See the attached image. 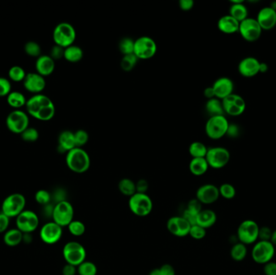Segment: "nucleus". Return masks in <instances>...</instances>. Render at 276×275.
<instances>
[{
	"instance_id": "obj_24",
	"label": "nucleus",
	"mask_w": 276,
	"mask_h": 275,
	"mask_svg": "<svg viewBox=\"0 0 276 275\" xmlns=\"http://www.w3.org/2000/svg\"><path fill=\"white\" fill-rule=\"evenodd\" d=\"M55 61L49 55H42L36 59V73L41 76H49L55 71Z\"/></svg>"
},
{
	"instance_id": "obj_52",
	"label": "nucleus",
	"mask_w": 276,
	"mask_h": 275,
	"mask_svg": "<svg viewBox=\"0 0 276 275\" xmlns=\"http://www.w3.org/2000/svg\"><path fill=\"white\" fill-rule=\"evenodd\" d=\"M10 219L5 214L0 212V233H4L8 230L9 227Z\"/></svg>"
},
{
	"instance_id": "obj_61",
	"label": "nucleus",
	"mask_w": 276,
	"mask_h": 275,
	"mask_svg": "<svg viewBox=\"0 0 276 275\" xmlns=\"http://www.w3.org/2000/svg\"><path fill=\"white\" fill-rule=\"evenodd\" d=\"M32 233H25L23 237V241L25 243L29 244L32 241Z\"/></svg>"
},
{
	"instance_id": "obj_14",
	"label": "nucleus",
	"mask_w": 276,
	"mask_h": 275,
	"mask_svg": "<svg viewBox=\"0 0 276 275\" xmlns=\"http://www.w3.org/2000/svg\"><path fill=\"white\" fill-rule=\"evenodd\" d=\"M238 32H240L241 36L245 41L254 42L260 38L263 29L256 19L248 17L241 22Z\"/></svg>"
},
{
	"instance_id": "obj_64",
	"label": "nucleus",
	"mask_w": 276,
	"mask_h": 275,
	"mask_svg": "<svg viewBox=\"0 0 276 275\" xmlns=\"http://www.w3.org/2000/svg\"><path fill=\"white\" fill-rule=\"evenodd\" d=\"M162 275L161 272H160V270L159 268L154 269L150 271V275Z\"/></svg>"
},
{
	"instance_id": "obj_33",
	"label": "nucleus",
	"mask_w": 276,
	"mask_h": 275,
	"mask_svg": "<svg viewBox=\"0 0 276 275\" xmlns=\"http://www.w3.org/2000/svg\"><path fill=\"white\" fill-rule=\"evenodd\" d=\"M118 189L120 193L129 198L137 193L136 182L130 178H122L118 183Z\"/></svg>"
},
{
	"instance_id": "obj_51",
	"label": "nucleus",
	"mask_w": 276,
	"mask_h": 275,
	"mask_svg": "<svg viewBox=\"0 0 276 275\" xmlns=\"http://www.w3.org/2000/svg\"><path fill=\"white\" fill-rule=\"evenodd\" d=\"M64 50L65 49L62 48L61 46L55 45L50 51V57H52L53 59L58 60L61 59V57H64Z\"/></svg>"
},
{
	"instance_id": "obj_29",
	"label": "nucleus",
	"mask_w": 276,
	"mask_h": 275,
	"mask_svg": "<svg viewBox=\"0 0 276 275\" xmlns=\"http://www.w3.org/2000/svg\"><path fill=\"white\" fill-rule=\"evenodd\" d=\"M24 233L18 228H11L4 232L3 242L9 247H16L23 242Z\"/></svg>"
},
{
	"instance_id": "obj_37",
	"label": "nucleus",
	"mask_w": 276,
	"mask_h": 275,
	"mask_svg": "<svg viewBox=\"0 0 276 275\" xmlns=\"http://www.w3.org/2000/svg\"><path fill=\"white\" fill-rule=\"evenodd\" d=\"M79 275H97V266L93 262L84 261L80 266H77Z\"/></svg>"
},
{
	"instance_id": "obj_34",
	"label": "nucleus",
	"mask_w": 276,
	"mask_h": 275,
	"mask_svg": "<svg viewBox=\"0 0 276 275\" xmlns=\"http://www.w3.org/2000/svg\"><path fill=\"white\" fill-rule=\"evenodd\" d=\"M7 102L13 108H21L26 105L27 100L23 94L18 91H12L7 96Z\"/></svg>"
},
{
	"instance_id": "obj_4",
	"label": "nucleus",
	"mask_w": 276,
	"mask_h": 275,
	"mask_svg": "<svg viewBox=\"0 0 276 275\" xmlns=\"http://www.w3.org/2000/svg\"><path fill=\"white\" fill-rule=\"evenodd\" d=\"M129 207L134 215L145 217L150 215L153 210V201L147 194H134L129 200Z\"/></svg>"
},
{
	"instance_id": "obj_48",
	"label": "nucleus",
	"mask_w": 276,
	"mask_h": 275,
	"mask_svg": "<svg viewBox=\"0 0 276 275\" xmlns=\"http://www.w3.org/2000/svg\"><path fill=\"white\" fill-rule=\"evenodd\" d=\"M12 85L9 80L0 77V97L7 96L12 92Z\"/></svg>"
},
{
	"instance_id": "obj_63",
	"label": "nucleus",
	"mask_w": 276,
	"mask_h": 275,
	"mask_svg": "<svg viewBox=\"0 0 276 275\" xmlns=\"http://www.w3.org/2000/svg\"><path fill=\"white\" fill-rule=\"evenodd\" d=\"M271 242L274 245L275 247L276 246V229L272 232V238H271Z\"/></svg>"
},
{
	"instance_id": "obj_35",
	"label": "nucleus",
	"mask_w": 276,
	"mask_h": 275,
	"mask_svg": "<svg viewBox=\"0 0 276 275\" xmlns=\"http://www.w3.org/2000/svg\"><path fill=\"white\" fill-rule=\"evenodd\" d=\"M208 149L200 141H194L189 146V153L193 158L206 157Z\"/></svg>"
},
{
	"instance_id": "obj_10",
	"label": "nucleus",
	"mask_w": 276,
	"mask_h": 275,
	"mask_svg": "<svg viewBox=\"0 0 276 275\" xmlns=\"http://www.w3.org/2000/svg\"><path fill=\"white\" fill-rule=\"evenodd\" d=\"M158 46L154 39L147 36H143L135 40L134 54L138 60L150 59L156 54Z\"/></svg>"
},
{
	"instance_id": "obj_18",
	"label": "nucleus",
	"mask_w": 276,
	"mask_h": 275,
	"mask_svg": "<svg viewBox=\"0 0 276 275\" xmlns=\"http://www.w3.org/2000/svg\"><path fill=\"white\" fill-rule=\"evenodd\" d=\"M220 197L219 188L213 184H204L196 191V199L202 204H212Z\"/></svg>"
},
{
	"instance_id": "obj_40",
	"label": "nucleus",
	"mask_w": 276,
	"mask_h": 275,
	"mask_svg": "<svg viewBox=\"0 0 276 275\" xmlns=\"http://www.w3.org/2000/svg\"><path fill=\"white\" fill-rule=\"evenodd\" d=\"M69 232L75 237H81L86 232V226L82 221H74L67 226Z\"/></svg>"
},
{
	"instance_id": "obj_9",
	"label": "nucleus",
	"mask_w": 276,
	"mask_h": 275,
	"mask_svg": "<svg viewBox=\"0 0 276 275\" xmlns=\"http://www.w3.org/2000/svg\"><path fill=\"white\" fill-rule=\"evenodd\" d=\"M276 253V247L271 241H258L252 249L251 256L253 262L265 265L271 262Z\"/></svg>"
},
{
	"instance_id": "obj_53",
	"label": "nucleus",
	"mask_w": 276,
	"mask_h": 275,
	"mask_svg": "<svg viewBox=\"0 0 276 275\" xmlns=\"http://www.w3.org/2000/svg\"><path fill=\"white\" fill-rule=\"evenodd\" d=\"M226 135L231 138H237L240 135V127L234 124L229 125L228 130H227Z\"/></svg>"
},
{
	"instance_id": "obj_62",
	"label": "nucleus",
	"mask_w": 276,
	"mask_h": 275,
	"mask_svg": "<svg viewBox=\"0 0 276 275\" xmlns=\"http://www.w3.org/2000/svg\"><path fill=\"white\" fill-rule=\"evenodd\" d=\"M268 71V66L267 64L260 62V66H259V73H266Z\"/></svg>"
},
{
	"instance_id": "obj_6",
	"label": "nucleus",
	"mask_w": 276,
	"mask_h": 275,
	"mask_svg": "<svg viewBox=\"0 0 276 275\" xmlns=\"http://www.w3.org/2000/svg\"><path fill=\"white\" fill-rule=\"evenodd\" d=\"M75 210L67 200L57 202L53 210V221L61 227H67L74 221Z\"/></svg>"
},
{
	"instance_id": "obj_57",
	"label": "nucleus",
	"mask_w": 276,
	"mask_h": 275,
	"mask_svg": "<svg viewBox=\"0 0 276 275\" xmlns=\"http://www.w3.org/2000/svg\"><path fill=\"white\" fill-rule=\"evenodd\" d=\"M159 270L162 275H175V270L170 264H164Z\"/></svg>"
},
{
	"instance_id": "obj_38",
	"label": "nucleus",
	"mask_w": 276,
	"mask_h": 275,
	"mask_svg": "<svg viewBox=\"0 0 276 275\" xmlns=\"http://www.w3.org/2000/svg\"><path fill=\"white\" fill-rule=\"evenodd\" d=\"M138 62V58L134 53L125 55L123 57L122 60L120 62V66H121L123 71L129 72L136 66Z\"/></svg>"
},
{
	"instance_id": "obj_16",
	"label": "nucleus",
	"mask_w": 276,
	"mask_h": 275,
	"mask_svg": "<svg viewBox=\"0 0 276 275\" xmlns=\"http://www.w3.org/2000/svg\"><path fill=\"white\" fill-rule=\"evenodd\" d=\"M62 233V227L54 221H50L41 227L40 230V237L44 243L55 245L61 240Z\"/></svg>"
},
{
	"instance_id": "obj_13",
	"label": "nucleus",
	"mask_w": 276,
	"mask_h": 275,
	"mask_svg": "<svg viewBox=\"0 0 276 275\" xmlns=\"http://www.w3.org/2000/svg\"><path fill=\"white\" fill-rule=\"evenodd\" d=\"M29 119L27 114L21 110H15L7 116L6 125L8 129L16 134H21L28 127Z\"/></svg>"
},
{
	"instance_id": "obj_32",
	"label": "nucleus",
	"mask_w": 276,
	"mask_h": 275,
	"mask_svg": "<svg viewBox=\"0 0 276 275\" xmlns=\"http://www.w3.org/2000/svg\"><path fill=\"white\" fill-rule=\"evenodd\" d=\"M205 109L210 116H224V108L222 105L221 100L218 98L211 99L208 100Z\"/></svg>"
},
{
	"instance_id": "obj_21",
	"label": "nucleus",
	"mask_w": 276,
	"mask_h": 275,
	"mask_svg": "<svg viewBox=\"0 0 276 275\" xmlns=\"http://www.w3.org/2000/svg\"><path fill=\"white\" fill-rule=\"evenodd\" d=\"M52 103L54 102L48 96L41 95V94H37V95L32 96V98L27 100L25 106H26L28 113L35 118L36 114L38 113L41 108H43L48 105L52 104Z\"/></svg>"
},
{
	"instance_id": "obj_28",
	"label": "nucleus",
	"mask_w": 276,
	"mask_h": 275,
	"mask_svg": "<svg viewBox=\"0 0 276 275\" xmlns=\"http://www.w3.org/2000/svg\"><path fill=\"white\" fill-rule=\"evenodd\" d=\"M232 5L229 8V14L232 17L241 23L248 18V9L243 1H231Z\"/></svg>"
},
{
	"instance_id": "obj_39",
	"label": "nucleus",
	"mask_w": 276,
	"mask_h": 275,
	"mask_svg": "<svg viewBox=\"0 0 276 275\" xmlns=\"http://www.w3.org/2000/svg\"><path fill=\"white\" fill-rule=\"evenodd\" d=\"M134 42L135 41L130 37H125L120 40L119 42V50L124 56L134 53Z\"/></svg>"
},
{
	"instance_id": "obj_12",
	"label": "nucleus",
	"mask_w": 276,
	"mask_h": 275,
	"mask_svg": "<svg viewBox=\"0 0 276 275\" xmlns=\"http://www.w3.org/2000/svg\"><path fill=\"white\" fill-rule=\"evenodd\" d=\"M205 158L209 167L219 170L224 168L229 163L230 153L224 147H212L208 149Z\"/></svg>"
},
{
	"instance_id": "obj_44",
	"label": "nucleus",
	"mask_w": 276,
	"mask_h": 275,
	"mask_svg": "<svg viewBox=\"0 0 276 275\" xmlns=\"http://www.w3.org/2000/svg\"><path fill=\"white\" fill-rule=\"evenodd\" d=\"M25 51L28 55H29L31 57H39L41 56V46L35 41H28L25 44Z\"/></svg>"
},
{
	"instance_id": "obj_41",
	"label": "nucleus",
	"mask_w": 276,
	"mask_h": 275,
	"mask_svg": "<svg viewBox=\"0 0 276 275\" xmlns=\"http://www.w3.org/2000/svg\"><path fill=\"white\" fill-rule=\"evenodd\" d=\"M27 74L25 73V70L22 67L18 66H12L8 72L10 79L14 82H21L25 80Z\"/></svg>"
},
{
	"instance_id": "obj_59",
	"label": "nucleus",
	"mask_w": 276,
	"mask_h": 275,
	"mask_svg": "<svg viewBox=\"0 0 276 275\" xmlns=\"http://www.w3.org/2000/svg\"><path fill=\"white\" fill-rule=\"evenodd\" d=\"M195 2L193 0H180L179 2V7L183 11H190L194 7Z\"/></svg>"
},
{
	"instance_id": "obj_8",
	"label": "nucleus",
	"mask_w": 276,
	"mask_h": 275,
	"mask_svg": "<svg viewBox=\"0 0 276 275\" xmlns=\"http://www.w3.org/2000/svg\"><path fill=\"white\" fill-rule=\"evenodd\" d=\"M229 125L224 116H210L205 125V132L209 138L219 140L226 135Z\"/></svg>"
},
{
	"instance_id": "obj_43",
	"label": "nucleus",
	"mask_w": 276,
	"mask_h": 275,
	"mask_svg": "<svg viewBox=\"0 0 276 275\" xmlns=\"http://www.w3.org/2000/svg\"><path fill=\"white\" fill-rule=\"evenodd\" d=\"M35 200L38 204L46 206L50 204V201L52 200V196L46 190H39L35 194Z\"/></svg>"
},
{
	"instance_id": "obj_15",
	"label": "nucleus",
	"mask_w": 276,
	"mask_h": 275,
	"mask_svg": "<svg viewBox=\"0 0 276 275\" xmlns=\"http://www.w3.org/2000/svg\"><path fill=\"white\" fill-rule=\"evenodd\" d=\"M221 102L224 113L231 116H241L247 107L244 99L237 94H232L222 100Z\"/></svg>"
},
{
	"instance_id": "obj_1",
	"label": "nucleus",
	"mask_w": 276,
	"mask_h": 275,
	"mask_svg": "<svg viewBox=\"0 0 276 275\" xmlns=\"http://www.w3.org/2000/svg\"><path fill=\"white\" fill-rule=\"evenodd\" d=\"M66 162L70 171L75 173L83 174L90 168L91 158L83 149L76 147L66 153Z\"/></svg>"
},
{
	"instance_id": "obj_17",
	"label": "nucleus",
	"mask_w": 276,
	"mask_h": 275,
	"mask_svg": "<svg viewBox=\"0 0 276 275\" xmlns=\"http://www.w3.org/2000/svg\"><path fill=\"white\" fill-rule=\"evenodd\" d=\"M192 225L183 216H173L169 219L166 227L169 232L175 237H184L189 235Z\"/></svg>"
},
{
	"instance_id": "obj_58",
	"label": "nucleus",
	"mask_w": 276,
	"mask_h": 275,
	"mask_svg": "<svg viewBox=\"0 0 276 275\" xmlns=\"http://www.w3.org/2000/svg\"><path fill=\"white\" fill-rule=\"evenodd\" d=\"M182 216H183V217L185 219L186 221H188V223L190 224L192 226L196 225L197 216L195 215V214L192 213V212L186 209Z\"/></svg>"
},
{
	"instance_id": "obj_50",
	"label": "nucleus",
	"mask_w": 276,
	"mask_h": 275,
	"mask_svg": "<svg viewBox=\"0 0 276 275\" xmlns=\"http://www.w3.org/2000/svg\"><path fill=\"white\" fill-rule=\"evenodd\" d=\"M273 231L268 227H262L258 232V241H271Z\"/></svg>"
},
{
	"instance_id": "obj_26",
	"label": "nucleus",
	"mask_w": 276,
	"mask_h": 275,
	"mask_svg": "<svg viewBox=\"0 0 276 275\" xmlns=\"http://www.w3.org/2000/svg\"><path fill=\"white\" fill-rule=\"evenodd\" d=\"M76 148L75 145V134L71 131H63L59 135L58 137V146L57 150L59 152L63 153V152H67L73 149Z\"/></svg>"
},
{
	"instance_id": "obj_23",
	"label": "nucleus",
	"mask_w": 276,
	"mask_h": 275,
	"mask_svg": "<svg viewBox=\"0 0 276 275\" xmlns=\"http://www.w3.org/2000/svg\"><path fill=\"white\" fill-rule=\"evenodd\" d=\"M263 30H271L276 26V11L271 7H263L256 18Z\"/></svg>"
},
{
	"instance_id": "obj_30",
	"label": "nucleus",
	"mask_w": 276,
	"mask_h": 275,
	"mask_svg": "<svg viewBox=\"0 0 276 275\" xmlns=\"http://www.w3.org/2000/svg\"><path fill=\"white\" fill-rule=\"evenodd\" d=\"M209 166L205 157L193 158L189 164L191 173L195 176H201L208 171Z\"/></svg>"
},
{
	"instance_id": "obj_56",
	"label": "nucleus",
	"mask_w": 276,
	"mask_h": 275,
	"mask_svg": "<svg viewBox=\"0 0 276 275\" xmlns=\"http://www.w3.org/2000/svg\"><path fill=\"white\" fill-rule=\"evenodd\" d=\"M62 275H75L78 274L77 266L66 263L61 271Z\"/></svg>"
},
{
	"instance_id": "obj_2",
	"label": "nucleus",
	"mask_w": 276,
	"mask_h": 275,
	"mask_svg": "<svg viewBox=\"0 0 276 275\" xmlns=\"http://www.w3.org/2000/svg\"><path fill=\"white\" fill-rule=\"evenodd\" d=\"M26 198L21 193L11 194L2 201L1 212L9 218H16L25 210Z\"/></svg>"
},
{
	"instance_id": "obj_25",
	"label": "nucleus",
	"mask_w": 276,
	"mask_h": 275,
	"mask_svg": "<svg viewBox=\"0 0 276 275\" xmlns=\"http://www.w3.org/2000/svg\"><path fill=\"white\" fill-rule=\"evenodd\" d=\"M240 23L230 15L222 16L219 19L218 27L221 32L224 34H233L238 32Z\"/></svg>"
},
{
	"instance_id": "obj_54",
	"label": "nucleus",
	"mask_w": 276,
	"mask_h": 275,
	"mask_svg": "<svg viewBox=\"0 0 276 275\" xmlns=\"http://www.w3.org/2000/svg\"><path fill=\"white\" fill-rule=\"evenodd\" d=\"M263 272L265 275H276V262L271 261L265 264Z\"/></svg>"
},
{
	"instance_id": "obj_3",
	"label": "nucleus",
	"mask_w": 276,
	"mask_h": 275,
	"mask_svg": "<svg viewBox=\"0 0 276 275\" xmlns=\"http://www.w3.org/2000/svg\"><path fill=\"white\" fill-rule=\"evenodd\" d=\"M53 38L55 45L66 49L75 43L76 31L73 25L66 22H62L55 27Z\"/></svg>"
},
{
	"instance_id": "obj_22",
	"label": "nucleus",
	"mask_w": 276,
	"mask_h": 275,
	"mask_svg": "<svg viewBox=\"0 0 276 275\" xmlns=\"http://www.w3.org/2000/svg\"><path fill=\"white\" fill-rule=\"evenodd\" d=\"M259 66L260 62L255 57H245L238 64V72L243 77H254L259 73Z\"/></svg>"
},
{
	"instance_id": "obj_55",
	"label": "nucleus",
	"mask_w": 276,
	"mask_h": 275,
	"mask_svg": "<svg viewBox=\"0 0 276 275\" xmlns=\"http://www.w3.org/2000/svg\"><path fill=\"white\" fill-rule=\"evenodd\" d=\"M137 192L138 193L146 194V191L149 189V183L145 179H140L136 182Z\"/></svg>"
},
{
	"instance_id": "obj_7",
	"label": "nucleus",
	"mask_w": 276,
	"mask_h": 275,
	"mask_svg": "<svg viewBox=\"0 0 276 275\" xmlns=\"http://www.w3.org/2000/svg\"><path fill=\"white\" fill-rule=\"evenodd\" d=\"M259 228L258 223L253 220L242 221L237 231L238 241L246 246L256 243L258 241Z\"/></svg>"
},
{
	"instance_id": "obj_49",
	"label": "nucleus",
	"mask_w": 276,
	"mask_h": 275,
	"mask_svg": "<svg viewBox=\"0 0 276 275\" xmlns=\"http://www.w3.org/2000/svg\"><path fill=\"white\" fill-rule=\"evenodd\" d=\"M202 205L203 204H202L201 202H199V200H197L196 198L193 199V200H190L188 202V206H187L186 209L192 212V213L195 214L197 216L203 210L202 209Z\"/></svg>"
},
{
	"instance_id": "obj_42",
	"label": "nucleus",
	"mask_w": 276,
	"mask_h": 275,
	"mask_svg": "<svg viewBox=\"0 0 276 275\" xmlns=\"http://www.w3.org/2000/svg\"><path fill=\"white\" fill-rule=\"evenodd\" d=\"M219 193L225 200H233L236 196V189L232 184L224 183L219 187Z\"/></svg>"
},
{
	"instance_id": "obj_19",
	"label": "nucleus",
	"mask_w": 276,
	"mask_h": 275,
	"mask_svg": "<svg viewBox=\"0 0 276 275\" xmlns=\"http://www.w3.org/2000/svg\"><path fill=\"white\" fill-rule=\"evenodd\" d=\"M212 87L216 98L222 100L233 93L234 84L229 77H221L216 80Z\"/></svg>"
},
{
	"instance_id": "obj_5",
	"label": "nucleus",
	"mask_w": 276,
	"mask_h": 275,
	"mask_svg": "<svg viewBox=\"0 0 276 275\" xmlns=\"http://www.w3.org/2000/svg\"><path fill=\"white\" fill-rule=\"evenodd\" d=\"M64 259L66 263L75 266L86 261V251L84 246L77 241H69L64 246L62 250Z\"/></svg>"
},
{
	"instance_id": "obj_60",
	"label": "nucleus",
	"mask_w": 276,
	"mask_h": 275,
	"mask_svg": "<svg viewBox=\"0 0 276 275\" xmlns=\"http://www.w3.org/2000/svg\"><path fill=\"white\" fill-rule=\"evenodd\" d=\"M204 95L208 100L216 98L215 93H214V91H213V87H208L205 88V90L204 91Z\"/></svg>"
},
{
	"instance_id": "obj_20",
	"label": "nucleus",
	"mask_w": 276,
	"mask_h": 275,
	"mask_svg": "<svg viewBox=\"0 0 276 275\" xmlns=\"http://www.w3.org/2000/svg\"><path fill=\"white\" fill-rule=\"evenodd\" d=\"M46 82L45 77L37 73L27 74L24 80V87L29 92L37 94L41 93L46 88Z\"/></svg>"
},
{
	"instance_id": "obj_46",
	"label": "nucleus",
	"mask_w": 276,
	"mask_h": 275,
	"mask_svg": "<svg viewBox=\"0 0 276 275\" xmlns=\"http://www.w3.org/2000/svg\"><path fill=\"white\" fill-rule=\"evenodd\" d=\"M21 137L27 142H35L39 138V132L34 127H28L21 133Z\"/></svg>"
},
{
	"instance_id": "obj_47",
	"label": "nucleus",
	"mask_w": 276,
	"mask_h": 275,
	"mask_svg": "<svg viewBox=\"0 0 276 275\" xmlns=\"http://www.w3.org/2000/svg\"><path fill=\"white\" fill-rule=\"evenodd\" d=\"M206 229L198 225H193L191 227L189 235L195 240H201L206 236Z\"/></svg>"
},
{
	"instance_id": "obj_11",
	"label": "nucleus",
	"mask_w": 276,
	"mask_h": 275,
	"mask_svg": "<svg viewBox=\"0 0 276 275\" xmlns=\"http://www.w3.org/2000/svg\"><path fill=\"white\" fill-rule=\"evenodd\" d=\"M40 224L39 216L32 210H26L21 212L16 218V228L25 233L35 232Z\"/></svg>"
},
{
	"instance_id": "obj_31",
	"label": "nucleus",
	"mask_w": 276,
	"mask_h": 275,
	"mask_svg": "<svg viewBox=\"0 0 276 275\" xmlns=\"http://www.w3.org/2000/svg\"><path fill=\"white\" fill-rule=\"evenodd\" d=\"M83 57V51L80 46L72 45L64 50V58L69 62L75 63L80 62Z\"/></svg>"
},
{
	"instance_id": "obj_36",
	"label": "nucleus",
	"mask_w": 276,
	"mask_h": 275,
	"mask_svg": "<svg viewBox=\"0 0 276 275\" xmlns=\"http://www.w3.org/2000/svg\"><path fill=\"white\" fill-rule=\"evenodd\" d=\"M247 248L244 244L238 242L231 248L230 256L235 262H242L247 257Z\"/></svg>"
},
{
	"instance_id": "obj_27",
	"label": "nucleus",
	"mask_w": 276,
	"mask_h": 275,
	"mask_svg": "<svg viewBox=\"0 0 276 275\" xmlns=\"http://www.w3.org/2000/svg\"><path fill=\"white\" fill-rule=\"evenodd\" d=\"M217 220L218 216L213 210H202L201 212L197 215L196 225L207 229L208 227H213L217 222Z\"/></svg>"
},
{
	"instance_id": "obj_45",
	"label": "nucleus",
	"mask_w": 276,
	"mask_h": 275,
	"mask_svg": "<svg viewBox=\"0 0 276 275\" xmlns=\"http://www.w3.org/2000/svg\"><path fill=\"white\" fill-rule=\"evenodd\" d=\"M74 134H75V145L78 148H82L83 146H85L88 142V132L85 130L79 129L76 132H74Z\"/></svg>"
}]
</instances>
